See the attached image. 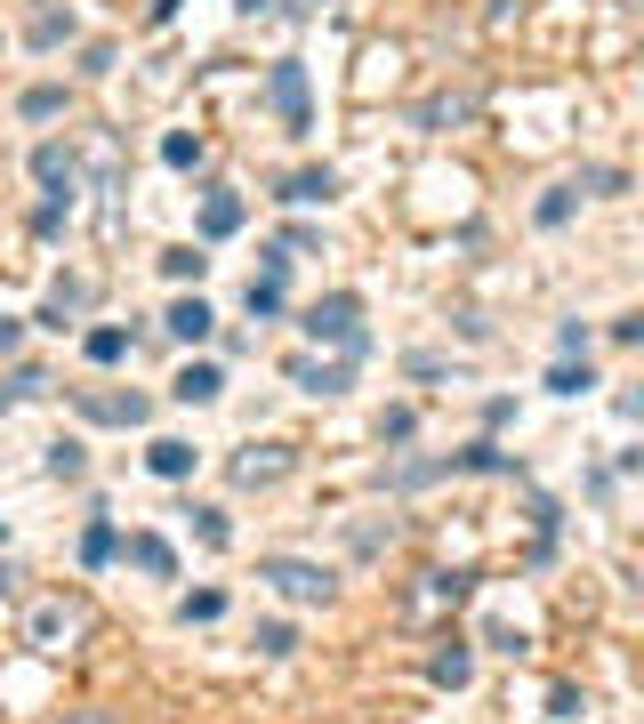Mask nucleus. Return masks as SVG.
<instances>
[{"label": "nucleus", "mask_w": 644, "mask_h": 724, "mask_svg": "<svg viewBox=\"0 0 644 724\" xmlns=\"http://www.w3.org/2000/svg\"><path fill=\"white\" fill-rule=\"evenodd\" d=\"M121 556L138 564V572H153V579H169V572H178V556H169V539H161V532H129V547H121Z\"/></svg>", "instance_id": "nucleus-10"}, {"label": "nucleus", "mask_w": 644, "mask_h": 724, "mask_svg": "<svg viewBox=\"0 0 644 724\" xmlns=\"http://www.w3.org/2000/svg\"><path fill=\"white\" fill-rule=\"evenodd\" d=\"M572 194H581V186H556V194H539V210H532V218H539V226H564V218H572Z\"/></svg>", "instance_id": "nucleus-27"}, {"label": "nucleus", "mask_w": 644, "mask_h": 724, "mask_svg": "<svg viewBox=\"0 0 644 724\" xmlns=\"http://www.w3.org/2000/svg\"><path fill=\"white\" fill-rule=\"evenodd\" d=\"M467 676H476V652H467V644H444V652H435V684H452V693H459Z\"/></svg>", "instance_id": "nucleus-17"}, {"label": "nucleus", "mask_w": 644, "mask_h": 724, "mask_svg": "<svg viewBox=\"0 0 644 724\" xmlns=\"http://www.w3.org/2000/svg\"><path fill=\"white\" fill-rule=\"evenodd\" d=\"M258 579H266L275 596H290V604H323V596H330V572L307 564V556H258Z\"/></svg>", "instance_id": "nucleus-3"}, {"label": "nucleus", "mask_w": 644, "mask_h": 724, "mask_svg": "<svg viewBox=\"0 0 644 724\" xmlns=\"http://www.w3.org/2000/svg\"><path fill=\"white\" fill-rule=\"evenodd\" d=\"M226 612V588H194V596H178V619L194 628V619H218Z\"/></svg>", "instance_id": "nucleus-20"}, {"label": "nucleus", "mask_w": 644, "mask_h": 724, "mask_svg": "<svg viewBox=\"0 0 644 724\" xmlns=\"http://www.w3.org/2000/svg\"><path fill=\"white\" fill-rule=\"evenodd\" d=\"M81 419H97V427H146L153 403L146 395H81Z\"/></svg>", "instance_id": "nucleus-7"}, {"label": "nucleus", "mask_w": 644, "mask_h": 724, "mask_svg": "<svg viewBox=\"0 0 644 724\" xmlns=\"http://www.w3.org/2000/svg\"><path fill=\"white\" fill-rule=\"evenodd\" d=\"M613 338H628V347H636V338H644V315H621V323H613Z\"/></svg>", "instance_id": "nucleus-32"}, {"label": "nucleus", "mask_w": 644, "mask_h": 724, "mask_svg": "<svg viewBox=\"0 0 644 724\" xmlns=\"http://www.w3.org/2000/svg\"><path fill=\"white\" fill-rule=\"evenodd\" d=\"M621 410H628V419H644V387H628V395H621Z\"/></svg>", "instance_id": "nucleus-34"}, {"label": "nucleus", "mask_w": 644, "mask_h": 724, "mask_svg": "<svg viewBox=\"0 0 644 724\" xmlns=\"http://www.w3.org/2000/svg\"><path fill=\"white\" fill-rule=\"evenodd\" d=\"M290 475V443H250L242 459H234V483L242 492H258V483H283Z\"/></svg>", "instance_id": "nucleus-5"}, {"label": "nucleus", "mask_w": 644, "mask_h": 724, "mask_svg": "<svg viewBox=\"0 0 644 724\" xmlns=\"http://www.w3.org/2000/svg\"><path fill=\"white\" fill-rule=\"evenodd\" d=\"M169 9H178V0H153V17H169Z\"/></svg>", "instance_id": "nucleus-35"}, {"label": "nucleus", "mask_w": 644, "mask_h": 724, "mask_svg": "<svg viewBox=\"0 0 644 724\" xmlns=\"http://www.w3.org/2000/svg\"><path fill=\"white\" fill-rule=\"evenodd\" d=\"M194 459H201V452H194V443H178V435H161L153 452H146V467H153L161 483H186V475H194Z\"/></svg>", "instance_id": "nucleus-11"}, {"label": "nucleus", "mask_w": 644, "mask_h": 724, "mask_svg": "<svg viewBox=\"0 0 644 724\" xmlns=\"http://www.w3.org/2000/svg\"><path fill=\"white\" fill-rule=\"evenodd\" d=\"M218 387H226L218 363H186L178 378H169V395H178V403H218Z\"/></svg>", "instance_id": "nucleus-9"}, {"label": "nucleus", "mask_w": 644, "mask_h": 724, "mask_svg": "<svg viewBox=\"0 0 644 724\" xmlns=\"http://www.w3.org/2000/svg\"><path fill=\"white\" fill-rule=\"evenodd\" d=\"M459 467H467V475H499L507 459H499V443H467V452H459Z\"/></svg>", "instance_id": "nucleus-28"}, {"label": "nucleus", "mask_w": 644, "mask_h": 724, "mask_svg": "<svg viewBox=\"0 0 644 724\" xmlns=\"http://www.w3.org/2000/svg\"><path fill=\"white\" fill-rule=\"evenodd\" d=\"M17 113H24V121H57V113H65V89H57V81L24 89V97H17Z\"/></svg>", "instance_id": "nucleus-19"}, {"label": "nucleus", "mask_w": 644, "mask_h": 724, "mask_svg": "<svg viewBox=\"0 0 644 724\" xmlns=\"http://www.w3.org/2000/svg\"><path fill=\"white\" fill-rule=\"evenodd\" d=\"M290 387H307V395H347V387H355V355H338V363H307V355H298V363H290Z\"/></svg>", "instance_id": "nucleus-6"}, {"label": "nucleus", "mask_w": 644, "mask_h": 724, "mask_svg": "<svg viewBox=\"0 0 644 724\" xmlns=\"http://www.w3.org/2000/svg\"><path fill=\"white\" fill-rule=\"evenodd\" d=\"M17 338H24V323H17V315H0V355H9Z\"/></svg>", "instance_id": "nucleus-33"}, {"label": "nucleus", "mask_w": 644, "mask_h": 724, "mask_svg": "<svg viewBox=\"0 0 644 724\" xmlns=\"http://www.w3.org/2000/svg\"><path fill=\"white\" fill-rule=\"evenodd\" d=\"M41 387H49V378L32 370V363H24V370H9V403H24V395H41Z\"/></svg>", "instance_id": "nucleus-31"}, {"label": "nucleus", "mask_w": 644, "mask_h": 724, "mask_svg": "<svg viewBox=\"0 0 644 724\" xmlns=\"http://www.w3.org/2000/svg\"><path fill=\"white\" fill-rule=\"evenodd\" d=\"M161 274H169V282H201L210 258H201V250H161Z\"/></svg>", "instance_id": "nucleus-21"}, {"label": "nucleus", "mask_w": 644, "mask_h": 724, "mask_svg": "<svg viewBox=\"0 0 644 724\" xmlns=\"http://www.w3.org/2000/svg\"><path fill=\"white\" fill-rule=\"evenodd\" d=\"M49 475L81 483V475H89V452H81V443H49Z\"/></svg>", "instance_id": "nucleus-23"}, {"label": "nucleus", "mask_w": 644, "mask_h": 724, "mask_svg": "<svg viewBox=\"0 0 644 724\" xmlns=\"http://www.w3.org/2000/svg\"><path fill=\"white\" fill-rule=\"evenodd\" d=\"M24 636L41 644V652H73V644L89 636V604H81V596H41V604H32V619H24Z\"/></svg>", "instance_id": "nucleus-2"}, {"label": "nucleus", "mask_w": 644, "mask_h": 724, "mask_svg": "<svg viewBox=\"0 0 644 724\" xmlns=\"http://www.w3.org/2000/svg\"><path fill=\"white\" fill-rule=\"evenodd\" d=\"M81 347H89V363H121V355H129V330H121V323H97Z\"/></svg>", "instance_id": "nucleus-18"}, {"label": "nucleus", "mask_w": 644, "mask_h": 724, "mask_svg": "<svg viewBox=\"0 0 644 724\" xmlns=\"http://www.w3.org/2000/svg\"><path fill=\"white\" fill-rule=\"evenodd\" d=\"M250 315H283V282H275V274H250Z\"/></svg>", "instance_id": "nucleus-26"}, {"label": "nucleus", "mask_w": 644, "mask_h": 724, "mask_svg": "<svg viewBox=\"0 0 644 724\" xmlns=\"http://www.w3.org/2000/svg\"><path fill=\"white\" fill-rule=\"evenodd\" d=\"M330 194H338L330 169H298V178L283 186V201H298V210H315V201H330Z\"/></svg>", "instance_id": "nucleus-16"}, {"label": "nucleus", "mask_w": 644, "mask_h": 724, "mask_svg": "<svg viewBox=\"0 0 644 724\" xmlns=\"http://www.w3.org/2000/svg\"><path fill=\"white\" fill-rule=\"evenodd\" d=\"M290 644H298L290 619H266V628H258V652H290Z\"/></svg>", "instance_id": "nucleus-30"}, {"label": "nucleus", "mask_w": 644, "mask_h": 724, "mask_svg": "<svg viewBox=\"0 0 644 724\" xmlns=\"http://www.w3.org/2000/svg\"><path fill=\"white\" fill-rule=\"evenodd\" d=\"M32 178H41L49 194H73V146H57V137H49V146L32 153Z\"/></svg>", "instance_id": "nucleus-12"}, {"label": "nucleus", "mask_w": 644, "mask_h": 724, "mask_svg": "<svg viewBox=\"0 0 644 724\" xmlns=\"http://www.w3.org/2000/svg\"><path fill=\"white\" fill-rule=\"evenodd\" d=\"M315 338V347H338V355H363V298L355 290H330V298H315L307 306V323H298Z\"/></svg>", "instance_id": "nucleus-1"}, {"label": "nucleus", "mask_w": 644, "mask_h": 724, "mask_svg": "<svg viewBox=\"0 0 644 724\" xmlns=\"http://www.w3.org/2000/svg\"><path fill=\"white\" fill-rule=\"evenodd\" d=\"M226 234H242V194L210 186V201H201V241H226Z\"/></svg>", "instance_id": "nucleus-8"}, {"label": "nucleus", "mask_w": 644, "mask_h": 724, "mask_svg": "<svg viewBox=\"0 0 644 724\" xmlns=\"http://www.w3.org/2000/svg\"><path fill=\"white\" fill-rule=\"evenodd\" d=\"M186 515H194L201 547H234V532H226V515H218V507H186Z\"/></svg>", "instance_id": "nucleus-25"}, {"label": "nucleus", "mask_w": 644, "mask_h": 724, "mask_svg": "<svg viewBox=\"0 0 644 724\" xmlns=\"http://www.w3.org/2000/svg\"><path fill=\"white\" fill-rule=\"evenodd\" d=\"M266 97H275V113H283V129H290V137H307V129H315V106H307V65H298V57H283V65H275Z\"/></svg>", "instance_id": "nucleus-4"}, {"label": "nucleus", "mask_w": 644, "mask_h": 724, "mask_svg": "<svg viewBox=\"0 0 644 724\" xmlns=\"http://www.w3.org/2000/svg\"><path fill=\"white\" fill-rule=\"evenodd\" d=\"M588 387H596L588 363H556V370H548V395H588Z\"/></svg>", "instance_id": "nucleus-22"}, {"label": "nucleus", "mask_w": 644, "mask_h": 724, "mask_svg": "<svg viewBox=\"0 0 644 724\" xmlns=\"http://www.w3.org/2000/svg\"><path fill=\"white\" fill-rule=\"evenodd\" d=\"M65 32H73V17H57V9H41V17H32V41H41V49H57Z\"/></svg>", "instance_id": "nucleus-29"}, {"label": "nucleus", "mask_w": 644, "mask_h": 724, "mask_svg": "<svg viewBox=\"0 0 644 724\" xmlns=\"http://www.w3.org/2000/svg\"><path fill=\"white\" fill-rule=\"evenodd\" d=\"M210 330H218V315H210L201 298H178V306H169V338H186V347H201Z\"/></svg>", "instance_id": "nucleus-13"}, {"label": "nucleus", "mask_w": 644, "mask_h": 724, "mask_svg": "<svg viewBox=\"0 0 644 724\" xmlns=\"http://www.w3.org/2000/svg\"><path fill=\"white\" fill-rule=\"evenodd\" d=\"M476 106H484L476 89H459V97H427V106H419V129H444V121H467Z\"/></svg>", "instance_id": "nucleus-15"}, {"label": "nucleus", "mask_w": 644, "mask_h": 724, "mask_svg": "<svg viewBox=\"0 0 644 724\" xmlns=\"http://www.w3.org/2000/svg\"><path fill=\"white\" fill-rule=\"evenodd\" d=\"M161 161H169V169H194V161H201V137L169 129V137H161Z\"/></svg>", "instance_id": "nucleus-24"}, {"label": "nucleus", "mask_w": 644, "mask_h": 724, "mask_svg": "<svg viewBox=\"0 0 644 724\" xmlns=\"http://www.w3.org/2000/svg\"><path fill=\"white\" fill-rule=\"evenodd\" d=\"M113 556H121V532H113V515H97V524L81 532V564H89V572H106Z\"/></svg>", "instance_id": "nucleus-14"}]
</instances>
